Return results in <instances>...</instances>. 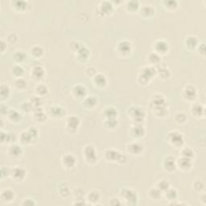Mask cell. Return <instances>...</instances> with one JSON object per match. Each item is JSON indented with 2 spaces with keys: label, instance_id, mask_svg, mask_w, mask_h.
<instances>
[{
  "label": "cell",
  "instance_id": "obj_1",
  "mask_svg": "<svg viewBox=\"0 0 206 206\" xmlns=\"http://www.w3.org/2000/svg\"><path fill=\"white\" fill-rule=\"evenodd\" d=\"M105 155L107 160L109 161H112V162L116 161L121 164H125L126 162V155L121 154L120 152H118V151H115V150H112V149L107 150L105 153Z\"/></svg>",
  "mask_w": 206,
  "mask_h": 206
},
{
  "label": "cell",
  "instance_id": "obj_2",
  "mask_svg": "<svg viewBox=\"0 0 206 206\" xmlns=\"http://www.w3.org/2000/svg\"><path fill=\"white\" fill-rule=\"evenodd\" d=\"M155 73H156V70L154 68L146 67L143 69L141 74L139 76V81L143 85H147Z\"/></svg>",
  "mask_w": 206,
  "mask_h": 206
},
{
  "label": "cell",
  "instance_id": "obj_3",
  "mask_svg": "<svg viewBox=\"0 0 206 206\" xmlns=\"http://www.w3.org/2000/svg\"><path fill=\"white\" fill-rule=\"evenodd\" d=\"M129 114L130 117L136 122V124H140V122H143L145 118V112L143 108L139 106H131L129 109Z\"/></svg>",
  "mask_w": 206,
  "mask_h": 206
},
{
  "label": "cell",
  "instance_id": "obj_4",
  "mask_svg": "<svg viewBox=\"0 0 206 206\" xmlns=\"http://www.w3.org/2000/svg\"><path fill=\"white\" fill-rule=\"evenodd\" d=\"M168 140L175 147H181L184 144V137L182 134L177 131H172L168 134Z\"/></svg>",
  "mask_w": 206,
  "mask_h": 206
},
{
  "label": "cell",
  "instance_id": "obj_5",
  "mask_svg": "<svg viewBox=\"0 0 206 206\" xmlns=\"http://www.w3.org/2000/svg\"><path fill=\"white\" fill-rule=\"evenodd\" d=\"M84 155L86 161L94 164L97 160V151L92 145L86 146L84 149Z\"/></svg>",
  "mask_w": 206,
  "mask_h": 206
},
{
  "label": "cell",
  "instance_id": "obj_6",
  "mask_svg": "<svg viewBox=\"0 0 206 206\" xmlns=\"http://www.w3.org/2000/svg\"><path fill=\"white\" fill-rule=\"evenodd\" d=\"M121 196L124 198L126 201H127L128 204H136L138 200L137 194L132 190L130 189H123L121 192Z\"/></svg>",
  "mask_w": 206,
  "mask_h": 206
},
{
  "label": "cell",
  "instance_id": "obj_7",
  "mask_svg": "<svg viewBox=\"0 0 206 206\" xmlns=\"http://www.w3.org/2000/svg\"><path fill=\"white\" fill-rule=\"evenodd\" d=\"M151 105L153 106V109H156L159 107L166 106V101L163 95L160 94H156L153 97V99L151 101Z\"/></svg>",
  "mask_w": 206,
  "mask_h": 206
},
{
  "label": "cell",
  "instance_id": "obj_8",
  "mask_svg": "<svg viewBox=\"0 0 206 206\" xmlns=\"http://www.w3.org/2000/svg\"><path fill=\"white\" fill-rule=\"evenodd\" d=\"M11 174H12V177L15 179V180L16 181H21L24 179L25 176H26V172H25V170L22 168H14L12 170V172H11Z\"/></svg>",
  "mask_w": 206,
  "mask_h": 206
},
{
  "label": "cell",
  "instance_id": "obj_9",
  "mask_svg": "<svg viewBox=\"0 0 206 206\" xmlns=\"http://www.w3.org/2000/svg\"><path fill=\"white\" fill-rule=\"evenodd\" d=\"M76 158L73 154H67L62 158V164L66 168H72L76 164Z\"/></svg>",
  "mask_w": 206,
  "mask_h": 206
},
{
  "label": "cell",
  "instance_id": "obj_10",
  "mask_svg": "<svg viewBox=\"0 0 206 206\" xmlns=\"http://www.w3.org/2000/svg\"><path fill=\"white\" fill-rule=\"evenodd\" d=\"M154 49L157 54L166 53L168 50V44L164 40H158L154 43Z\"/></svg>",
  "mask_w": 206,
  "mask_h": 206
},
{
  "label": "cell",
  "instance_id": "obj_11",
  "mask_svg": "<svg viewBox=\"0 0 206 206\" xmlns=\"http://www.w3.org/2000/svg\"><path fill=\"white\" fill-rule=\"evenodd\" d=\"M118 50L120 53L123 54V55H127L131 51V44L126 40L121 41L118 45Z\"/></svg>",
  "mask_w": 206,
  "mask_h": 206
},
{
  "label": "cell",
  "instance_id": "obj_12",
  "mask_svg": "<svg viewBox=\"0 0 206 206\" xmlns=\"http://www.w3.org/2000/svg\"><path fill=\"white\" fill-rule=\"evenodd\" d=\"M176 161L173 157L168 156L164 159V168L165 170H167L168 172H172V171L176 169Z\"/></svg>",
  "mask_w": 206,
  "mask_h": 206
},
{
  "label": "cell",
  "instance_id": "obj_13",
  "mask_svg": "<svg viewBox=\"0 0 206 206\" xmlns=\"http://www.w3.org/2000/svg\"><path fill=\"white\" fill-rule=\"evenodd\" d=\"M80 125V119L76 116H71L67 119V127L69 130H76Z\"/></svg>",
  "mask_w": 206,
  "mask_h": 206
},
{
  "label": "cell",
  "instance_id": "obj_14",
  "mask_svg": "<svg viewBox=\"0 0 206 206\" xmlns=\"http://www.w3.org/2000/svg\"><path fill=\"white\" fill-rule=\"evenodd\" d=\"M130 134L135 138H141L144 135L145 130H144V128L141 124H136L131 128Z\"/></svg>",
  "mask_w": 206,
  "mask_h": 206
},
{
  "label": "cell",
  "instance_id": "obj_15",
  "mask_svg": "<svg viewBox=\"0 0 206 206\" xmlns=\"http://www.w3.org/2000/svg\"><path fill=\"white\" fill-rule=\"evenodd\" d=\"M177 164L178 166L183 170L190 169V168H192V166H193V163H192L191 159L185 158V157L183 156L177 161Z\"/></svg>",
  "mask_w": 206,
  "mask_h": 206
},
{
  "label": "cell",
  "instance_id": "obj_16",
  "mask_svg": "<svg viewBox=\"0 0 206 206\" xmlns=\"http://www.w3.org/2000/svg\"><path fill=\"white\" fill-rule=\"evenodd\" d=\"M49 113L54 118H62L65 115V110L61 106L55 105L50 108Z\"/></svg>",
  "mask_w": 206,
  "mask_h": 206
},
{
  "label": "cell",
  "instance_id": "obj_17",
  "mask_svg": "<svg viewBox=\"0 0 206 206\" xmlns=\"http://www.w3.org/2000/svg\"><path fill=\"white\" fill-rule=\"evenodd\" d=\"M184 97L188 100H193L197 97V89L193 86H187L184 90Z\"/></svg>",
  "mask_w": 206,
  "mask_h": 206
},
{
  "label": "cell",
  "instance_id": "obj_18",
  "mask_svg": "<svg viewBox=\"0 0 206 206\" xmlns=\"http://www.w3.org/2000/svg\"><path fill=\"white\" fill-rule=\"evenodd\" d=\"M94 82L97 86H98L100 88H103V87H105L106 86V77L101 73H98V74H96L94 76Z\"/></svg>",
  "mask_w": 206,
  "mask_h": 206
},
{
  "label": "cell",
  "instance_id": "obj_19",
  "mask_svg": "<svg viewBox=\"0 0 206 206\" xmlns=\"http://www.w3.org/2000/svg\"><path fill=\"white\" fill-rule=\"evenodd\" d=\"M127 151L131 154H140L143 151V146L138 143H133L128 146Z\"/></svg>",
  "mask_w": 206,
  "mask_h": 206
},
{
  "label": "cell",
  "instance_id": "obj_20",
  "mask_svg": "<svg viewBox=\"0 0 206 206\" xmlns=\"http://www.w3.org/2000/svg\"><path fill=\"white\" fill-rule=\"evenodd\" d=\"M1 198L4 202H11L15 198V193L11 189H5L2 192Z\"/></svg>",
  "mask_w": 206,
  "mask_h": 206
},
{
  "label": "cell",
  "instance_id": "obj_21",
  "mask_svg": "<svg viewBox=\"0 0 206 206\" xmlns=\"http://www.w3.org/2000/svg\"><path fill=\"white\" fill-rule=\"evenodd\" d=\"M113 11V5L111 2H108V1H105V2H101L100 5V12L104 15H109L110 12Z\"/></svg>",
  "mask_w": 206,
  "mask_h": 206
},
{
  "label": "cell",
  "instance_id": "obj_22",
  "mask_svg": "<svg viewBox=\"0 0 206 206\" xmlns=\"http://www.w3.org/2000/svg\"><path fill=\"white\" fill-rule=\"evenodd\" d=\"M73 94L76 97L78 98H81V97H86V89L85 86H81V85H77V86H74L73 88Z\"/></svg>",
  "mask_w": 206,
  "mask_h": 206
},
{
  "label": "cell",
  "instance_id": "obj_23",
  "mask_svg": "<svg viewBox=\"0 0 206 206\" xmlns=\"http://www.w3.org/2000/svg\"><path fill=\"white\" fill-rule=\"evenodd\" d=\"M32 75L35 79H37V80L42 78L44 75V70L43 69V67L40 66V65L35 66L32 70Z\"/></svg>",
  "mask_w": 206,
  "mask_h": 206
},
{
  "label": "cell",
  "instance_id": "obj_24",
  "mask_svg": "<svg viewBox=\"0 0 206 206\" xmlns=\"http://www.w3.org/2000/svg\"><path fill=\"white\" fill-rule=\"evenodd\" d=\"M77 56H78V59L82 60V61L87 60L90 56V50L86 48V46H81L77 51Z\"/></svg>",
  "mask_w": 206,
  "mask_h": 206
},
{
  "label": "cell",
  "instance_id": "obj_25",
  "mask_svg": "<svg viewBox=\"0 0 206 206\" xmlns=\"http://www.w3.org/2000/svg\"><path fill=\"white\" fill-rule=\"evenodd\" d=\"M104 115L106 118V119H110V118H116L117 115H118V111L115 109V107L109 106L106 107L104 111Z\"/></svg>",
  "mask_w": 206,
  "mask_h": 206
},
{
  "label": "cell",
  "instance_id": "obj_26",
  "mask_svg": "<svg viewBox=\"0 0 206 206\" xmlns=\"http://www.w3.org/2000/svg\"><path fill=\"white\" fill-rule=\"evenodd\" d=\"M185 44L189 48L193 49L198 45V40H197V37L190 36V37H188L185 40Z\"/></svg>",
  "mask_w": 206,
  "mask_h": 206
},
{
  "label": "cell",
  "instance_id": "obj_27",
  "mask_svg": "<svg viewBox=\"0 0 206 206\" xmlns=\"http://www.w3.org/2000/svg\"><path fill=\"white\" fill-rule=\"evenodd\" d=\"M34 117H35V119L37 121H38V122H44V121L47 119V116H46V115L44 113V111L42 110V109L41 108H37L36 109V110H35V113H34Z\"/></svg>",
  "mask_w": 206,
  "mask_h": 206
},
{
  "label": "cell",
  "instance_id": "obj_28",
  "mask_svg": "<svg viewBox=\"0 0 206 206\" xmlns=\"http://www.w3.org/2000/svg\"><path fill=\"white\" fill-rule=\"evenodd\" d=\"M204 107L202 105H200V104H195L193 107H192V114L194 115L195 116L199 117L201 116L204 113Z\"/></svg>",
  "mask_w": 206,
  "mask_h": 206
},
{
  "label": "cell",
  "instance_id": "obj_29",
  "mask_svg": "<svg viewBox=\"0 0 206 206\" xmlns=\"http://www.w3.org/2000/svg\"><path fill=\"white\" fill-rule=\"evenodd\" d=\"M31 54L35 57H41L44 54V49L40 46H35L31 49Z\"/></svg>",
  "mask_w": 206,
  "mask_h": 206
},
{
  "label": "cell",
  "instance_id": "obj_30",
  "mask_svg": "<svg viewBox=\"0 0 206 206\" xmlns=\"http://www.w3.org/2000/svg\"><path fill=\"white\" fill-rule=\"evenodd\" d=\"M8 117L12 122H19V121L21 120V115L19 114V112H17L15 110H10L9 113L7 114Z\"/></svg>",
  "mask_w": 206,
  "mask_h": 206
},
{
  "label": "cell",
  "instance_id": "obj_31",
  "mask_svg": "<svg viewBox=\"0 0 206 206\" xmlns=\"http://www.w3.org/2000/svg\"><path fill=\"white\" fill-rule=\"evenodd\" d=\"M15 140V135L12 133H4L1 132V141L3 142H12Z\"/></svg>",
  "mask_w": 206,
  "mask_h": 206
},
{
  "label": "cell",
  "instance_id": "obj_32",
  "mask_svg": "<svg viewBox=\"0 0 206 206\" xmlns=\"http://www.w3.org/2000/svg\"><path fill=\"white\" fill-rule=\"evenodd\" d=\"M85 105H86L89 108H93V107L95 106L97 103V100L94 96H90V97H86L84 101Z\"/></svg>",
  "mask_w": 206,
  "mask_h": 206
},
{
  "label": "cell",
  "instance_id": "obj_33",
  "mask_svg": "<svg viewBox=\"0 0 206 206\" xmlns=\"http://www.w3.org/2000/svg\"><path fill=\"white\" fill-rule=\"evenodd\" d=\"M10 153L14 157H19L23 153L22 148L18 145H13L10 147Z\"/></svg>",
  "mask_w": 206,
  "mask_h": 206
},
{
  "label": "cell",
  "instance_id": "obj_34",
  "mask_svg": "<svg viewBox=\"0 0 206 206\" xmlns=\"http://www.w3.org/2000/svg\"><path fill=\"white\" fill-rule=\"evenodd\" d=\"M165 197L169 200H175L177 198V192L176 189H168L165 192Z\"/></svg>",
  "mask_w": 206,
  "mask_h": 206
},
{
  "label": "cell",
  "instance_id": "obj_35",
  "mask_svg": "<svg viewBox=\"0 0 206 206\" xmlns=\"http://www.w3.org/2000/svg\"><path fill=\"white\" fill-rule=\"evenodd\" d=\"M87 198H88V200L90 201V202L95 203L99 200L100 194H99V193L97 191H92L88 194V197H87Z\"/></svg>",
  "mask_w": 206,
  "mask_h": 206
},
{
  "label": "cell",
  "instance_id": "obj_36",
  "mask_svg": "<svg viewBox=\"0 0 206 206\" xmlns=\"http://www.w3.org/2000/svg\"><path fill=\"white\" fill-rule=\"evenodd\" d=\"M0 94H1V98L2 99H5L7 97H8L10 94V88L7 85L2 84L0 87Z\"/></svg>",
  "mask_w": 206,
  "mask_h": 206
},
{
  "label": "cell",
  "instance_id": "obj_37",
  "mask_svg": "<svg viewBox=\"0 0 206 206\" xmlns=\"http://www.w3.org/2000/svg\"><path fill=\"white\" fill-rule=\"evenodd\" d=\"M33 140L34 139L32 138V136L31 135L28 131H23L20 135V140L23 143H29Z\"/></svg>",
  "mask_w": 206,
  "mask_h": 206
},
{
  "label": "cell",
  "instance_id": "obj_38",
  "mask_svg": "<svg viewBox=\"0 0 206 206\" xmlns=\"http://www.w3.org/2000/svg\"><path fill=\"white\" fill-rule=\"evenodd\" d=\"M12 73H13L14 76H17L18 78H19L24 73V69L20 65H15L12 68Z\"/></svg>",
  "mask_w": 206,
  "mask_h": 206
},
{
  "label": "cell",
  "instance_id": "obj_39",
  "mask_svg": "<svg viewBox=\"0 0 206 206\" xmlns=\"http://www.w3.org/2000/svg\"><path fill=\"white\" fill-rule=\"evenodd\" d=\"M15 86H16V88L19 89V90H24V89L27 87V83L24 79L19 77V78H17L15 81Z\"/></svg>",
  "mask_w": 206,
  "mask_h": 206
},
{
  "label": "cell",
  "instance_id": "obj_40",
  "mask_svg": "<svg viewBox=\"0 0 206 206\" xmlns=\"http://www.w3.org/2000/svg\"><path fill=\"white\" fill-rule=\"evenodd\" d=\"M13 57L15 61H17V62L20 63V62H23V61L27 58V55H26L23 52L18 51L14 54Z\"/></svg>",
  "mask_w": 206,
  "mask_h": 206
},
{
  "label": "cell",
  "instance_id": "obj_41",
  "mask_svg": "<svg viewBox=\"0 0 206 206\" xmlns=\"http://www.w3.org/2000/svg\"><path fill=\"white\" fill-rule=\"evenodd\" d=\"M170 188V184L167 180H160L157 184V189H159L161 192H166Z\"/></svg>",
  "mask_w": 206,
  "mask_h": 206
},
{
  "label": "cell",
  "instance_id": "obj_42",
  "mask_svg": "<svg viewBox=\"0 0 206 206\" xmlns=\"http://www.w3.org/2000/svg\"><path fill=\"white\" fill-rule=\"evenodd\" d=\"M36 93L40 96H44L48 94V88L44 85H38L36 88Z\"/></svg>",
  "mask_w": 206,
  "mask_h": 206
},
{
  "label": "cell",
  "instance_id": "obj_43",
  "mask_svg": "<svg viewBox=\"0 0 206 206\" xmlns=\"http://www.w3.org/2000/svg\"><path fill=\"white\" fill-rule=\"evenodd\" d=\"M161 193L162 192L159 190V189H152L150 190L149 192V195H150V197H151L152 199H154V200H159V199L161 197Z\"/></svg>",
  "mask_w": 206,
  "mask_h": 206
},
{
  "label": "cell",
  "instance_id": "obj_44",
  "mask_svg": "<svg viewBox=\"0 0 206 206\" xmlns=\"http://www.w3.org/2000/svg\"><path fill=\"white\" fill-rule=\"evenodd\" d=\"M148 59L149 61H150V62H151V64H153V65H156V64H159L161 61L160 56H159V54H157L156 52H153V53L150 54Z\"/></svg>",
  "mask_w": 206,
  "mask_h": 206
},
{
  "label": "cell",
  "instance_id": "obj_45",
  "mask_svg": "<svg viewBox=\"0 0 206 206\" xmlns=\"http://www.w3.org/2000/svg\"><path fill=\"white\" fill-rule=\"evenodd\" d=\"M117 125H118V121L115 118H110L105 121V127L110 128V129H114L116 127Z\"/></svg>",
  "mask_w": 206,
  "mask_h": 206
},
{
  "label": "cell",
  "instance_id": "obj_46",
  "mask_svg": "<svg viewBox=\"0 0 206 206\" xmlns=\"http://www.w3.org/2000/svg\"><path fill=\"white\" fill-rule=\"evenodd\" d=\"M59 191H60V194H61L62 197H67L70 195V190H69V187L65 184H61V186H60Z\"/></svg>",
  "mask_w": 206,
  "mask_h": 206
},
{
  "label": "cell",
  "instance_id": "obj_47",
  "mask_svg": "<svg viewBox=\"0 0 206 206\" xmlns=\"http://www.w3.org/2000/svg\"><path fill=\"white\" fill-rule=\"evenodd\" d=\"M141 13L145 16H151L154 13V9L151 6H145L143 7L141 10Z\"/></svg>",
  "mask_w": 206,
  "mask_h": 206
},
{
  "label": "cell",
  "instance_id": "obj_48",
  "mask_svg": "<svg viewBox=\"0 0 206 206\" xmlns=\"http://www.w3.org/2000/svg\"><path fill=\"white\" fill-rule=\"evenodd\" d=\"M175 120L178 123H184L187 120V116H186L184 113H178V114L176 115V117H175Z\"/></svg>",
  "mask_w": 206,
  "mask_h": 206
},
{
  "label": "cell",
  "instance_id": "obj_49",
  "mask_svg": "<svg viewBox=\"0 0 206 206\" xmlns=\"http://www.w3.org/2000/svg\"><path fill=\"white\" fill-rule=\"evenodd\" d=\"M182 156L185 157V158H189V159H193V157L194 156V152L192 149L190 148H184L182 150Z\"/></svg>",
  "mask_w": 206,
  "mask_h": 206
},
{
  "label": "cell",
  "instance_id": "obj_50",
  "mask_svg": "<svg viewBox=\"0 0 206 206\" xmlns=\"http://www.w3.org/2000/svg\"><path fill=\"white\" fill-rule=\"evenodd\" d=\"M30 103L32 104V107L34 106L35 108H40V106L42 104V101H41V98L40 97H33L32 99H31Z\"/></svg>",
  "mask_w": 206,
  "mask_h": 206
},
{
  "label": "cell",
  "instance_id": "obj_51",
  "mask_svg": "<svg viewBox=\"0 0 206 206\" xmlns=\"http://www.w3.org/2000/svg\"><path fill=\"white\" fill-rule=\"evenodd\" d=\"M140 5H139V2L137 1H130L127 3V8L128 10H130L131 12L136 11L139 8Z\"/></svg>",
  "mask_w": 206,
  "mask_h": 206
},
{
  "label": "cell",
  "instance_id": "obj_52",
  "mask_svg": "<svg viewBox=\"0 0 206 206\" xmlns=\"http://www.w3.org/2000/svg\"><path fill=\"white\" fill-rule=\"evenodd\" d=\"M14 4H15V7L17 8L18 10H24L27 7V2L25 1H16V2H14Z\"/></svg>",
  "mask_w": 206,
  "mask_h": 206
},
{
  "label": "cell",
  "instance_id": "obj_53",
  "mask_svg": "<svg viewBox=\"0 0 206 206\" xmlns=\"http://www.w3.org/2000/svg\"><path fill=\"white\" fill-rule=\"evenodd\" d=\"M22 107V110H23L24 112H30L31 110H32V104H31L30 102H24L23 104V105H21Z\"/></svg>",
  "mask_w": 206,
  "mask_h": 206
},
{
  "label": "cell",
  "instance_id": "obj_54",
  "mask_svg": "<svg viewBox=\"0 0 206 206\" xmlns=\"http://www.w3.org/2000/svg\"><path fill=\"white\" fill-rule=\"evenodd\" d=\"M9 174H11V171L7 168V167L2 166L1 168V177L4 178L5 176H9Z\"/></svg>",
  "mask_w": 206,
  "mask_h": 206
},
{
  "label": "cell",
  "instance_id": "obj_55",
  "mask_svg": "<svg viewBox=\"0 0 206 206\" xmlns=\"http://www.w3.org/2000/svg\"><path fill=\"white\" fill-rule=\"evenodd\" d=\"M159 74L162 78H168L169 76V71L167 69H161L159 71Z\"/></svg>",
  "mask_w": 206,
  "mask_h": 206
},
{
  "label": "cell",
  "instance_id": "obj_56",
  "mask_svg": "<svg viewBox=\"0 0 206 206\" xmlns=\"http://www.w3.org/2000/svg\"><path fill=\"white\" fill-rule=\"evenodd\" d=\"M27 131L30 133V135L32 136L33 139H36V138L38 136V130H37V128L35 127H30L29 128V130Z\"/></svg>",
  "mask_w": 206,
  "mask_h": 206
},
{
  "label": "cell",
  "instance_id": "obj_57",
  "mask_svg": "<svg viewBox=\"0 0 206 206\" xmlns=\"http://www.w3.org/2000/svg\"><path fill=\"white\" fill-rule=\"evenodd\" d=\"M193 186H194V189L197 190V191H201L204 189V184H203L201 181H196L194 184H193Z\"/></svg>",
  "mask_w": 206,
  "mask_h": 206
},
{
  "label": "cell",
  "instance_id": "obj_58",
  "mask_svg": "<svg viewBox=\"0 0 206 206\" xmlns=\"http://www.w3.org/2000/svg\"><path fill=\"white\" fill-rule=\"evenodd\" d=\"M22 204L23 205H36V202H35L33 199L27 198L23 200Z\"/></svg>",
  "mask_w": 206,
  "mask_h": 206
},
{
  "label": "cell",
  "instance_id": "obj_59",
  "mask_svg": "<svg viewBox=\"0 0 206 206\" xmlns=\"http://www.w3.org/2000/svg\"><path fill=\"white\" fill-rule=\"evenodd\" d=\"M164 3L166 4V6L168 8H175L177 6L176 1H165V2H164Z\"/></svg>",
  "mask_w": 206,
  "mask_h": 206
},
{
  "label": "cell",
  "instance_id": "obj_60",
  "mask_svg": "<svg viewBox=\"0 0 206 206\" xmlns=\"http://www.w3.org/2000/svg\"><path fill=\"white\" fill-rule=\"evenodd\" d=\"M7 40L11 43H15V41L17 40V37H16V35L14 34V33L10 34L7 37Z\"/></svg>",
  "mask_w": 206,
  "mask_h": 206
},
{
  "label": "cell",
  "instance_id": "obj_61",
  "mask_svg": "<svg viewBox=\"0 0 206 206\" xmlns=\"http://www.w3.org/2000/svg\"><path fill=\"white\" fill-rule=\"evenodd\" d=\"M110 204H113V205H115V204H118V205H120L122 204V203L120 202V200L118 198H112L110 200Z\"/></svg>",
  "mask_w": 206,
  "mask_h": 206
},
{
  "label": "cell",
  "instance_id": "obj_62",
  "mask_svg": "<svg viewBox=\"0 0 206 206\" xmlns=\"http://www.w3.org/2000/svg\"><path fill=\"white\" fill-rule=\"evenodd\" d=\"M199 51H200V52H201L203 55H204V52H205V49H204V44H200V48H199Z\"/></svg>",
  "mask_w": 206,
  "mask_h": 206
},
{
  "label": "cell",
  "instance_id": "obj_63",
  "mask_svg": "<svg viewBox=\"0 0 206 206\" xmlns=\"http://www.w3.org/2000/svg\"><path fill=\"white\" fill-rule=\"evenodd\" d=\"M5 42H4L3 40H2V42H1V51L2 52H4V50H5Z\"/></svg>",
  "mask_w": 206,
  "mask_h": 206
}]
</instances>
